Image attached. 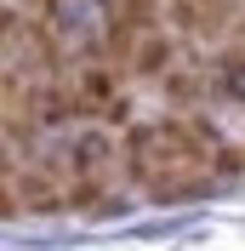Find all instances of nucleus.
Listing matches in <instances>:
<instances>
[{"label": "nucleus", "mask_w": 245, "mask_h": 251, "mask_svg": "<svg viewBox=\"0 0 245 251\" xmlns=\"http://www.w3.org/2000/svg\"><path fill=\"white\" fill-rule=\"evenodd\" d=\"M114 154H120V143H114V131L108 126H86L74 143H69V177H108V166H114Z\"/></svg>", "instance_id": "obj_1"}, {"label": "nucleus", "mask_w": 245, "mask_h": 251, "mask_svg": "<svg viewBox=\"0 0 245 251\" xmlns=\"http://www.w3.org/2000/svg\"><path fill=\"white\" fill-rule=\"evenodd\" d=\"M171 69H177V40L171 34H143L137 40V57H131V75H148V80H166Z\"/></svg>", "instance_id": "obj_2"}, {"label": "nucleus", "mask_w": 245, "mask_h": 251, "mask_svg": "<svg viewBox=\"0 0 245 251\" xmlns=\"http://www.w3.org/2000/svg\"><path fill=\"white\" fill-rule=\"evenodd\" d=\"M108 12L120 17V23H131L137 34H154L160 23H166V6H160V0H114Z\"/></svg>", "instance_id": "obj_3"}, {"label": "nucleus", "mask_w": 245, "mask_h": 251, "mask_svg": "<svg viewBox=\"0 0 245 251\" xmlns=\"http://www.w3.org/2000/svg\"><path fill=\"white\" fill-rule=\"evenodd\" d=\"M217 86H222L228 97H240V103H245V46H234L228 57H222V69H217Z\"/></svg>", "instance_id": "obj_4"}, {"label": "nucleus", "mask_w": 245, "mask_h": 251, "mask_svg": "<svg viewBox=\"0 0 245 251\" xmlns=\"http://www.w3.org/2000/svg\"><path fill=\"white\" fill-rule=\"evenodd\" d=\"M160 86H166V97H177V103H194L199 97V75H188V69H171Z\"/></svg>", "instance_id": "obj_5"}]
</instances>
